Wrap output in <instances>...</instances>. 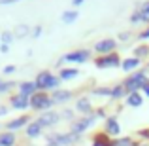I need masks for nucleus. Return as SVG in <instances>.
Instances as JSON below:
<instances>
[{"instance_id":"f257e3e1","label":"nucleus","mask_w":149,"mask_h":146,"mask_svg":"<svg viewBox=\"0 0 149 146\" xmlns=\"http://www.w3.org/2000/svg\"><path fill=\"white\" fill-rule=\"evenodd\" d=\"M58 85V78L53 76L51 72H40L36 78V87L38 89H55Z\"/></svg>"},{"instance_id":"f03ea898","label":"nucleus","mask_w":149,"mask_h":146,"mask_svg":"<svg viewBox=\"0 0 149 146\" xmlns=\"http://www.w3.org/2000/svg\"><path fill=\"white\" fill-rule=\"evenodd\" d=\"M95 121H96V116H95V114L81 118L79 121H74V123H72V133H74V135H81V133L87 131L89 127H93V125H95Z\"/></svg>"},{"instance_id":"7ed1b4c3","label":"nucleus","mask_w":149,"mask_h":146,"mask_svg":"<svg viewBox=\"0 0 149 146\" xmlns=\"http://www.w3.org/2000/svg\"><path fill=\"white\" fill-rule=\"evenodd\" d=\"M143 84H146V72H136L134 76H130L127 80V84H125V89H128L130 93H134V91H138L140 87H143Z\"/></svg>"},{"instance_id":"20e7f679","label":"nucleus","mask_w":149,"mask_h":146,"mask_svg":"<svg viewBox=\"0 0 149 146\" xmlns=\"http://www.w3.org/2000/svg\"><path fill=\"white\" fill-rule=\"evenodd\" d=\"M51 104H53V99L44 95V93H36V95H32V99H30V106L36 108V110H45Z\"/></svg>"},{"instance_id":"39448f33","label":"nucleus","mask_w":149,"mask_h":146,"mask_svg":"<svg viewBox=\"0 0 149 146\" xmlns=\"http://www.w3.org/2000/svg\"><path fill=\"white\" fill-rule=\"evenodd\" d=\"M77 139V135L74 133H61V135H55L49 139V146H64V144H72Z\"/></svg>"},{"instance_id":"423d86ee","label":"nucleus","mask_w":149,"mask_h":146,"mask_svg":"<svg viewBox=\"0 0 149 146\" xmlns=\"http://www.w3.org/2000/svg\"><path fill=\"white\" fill-rule=\"evenodd\" d=\"M89 51L87 49H79V51H72V53H66L62 57V61H68V63H85L89 61Z\"/></svg>"},{"instance_id":"0eeeda50","label":"nucleus","mask_w":149,"mask_h":146,"mask_svg":"<svg viewBox=\"0 0 149 146\" xmlns=\"http://www.w3.org/2000/svg\"><path fill=\"white\" fill-rule=\"evenodd\" d=\"M119 65V55L115 53H109V55H104L96 61V66L98 68H113V66Z\"/></svg>"},{"instance_id":"6e6552de","label":"nucleus","mask_w":149,"mask_h":146,"mask_svg":"<svg viewBox=\"0 0 149 146\" xmlns=\"http://www.w3.org/2000/svg\"><path fill=\"white\" fill-rule=\"evenodd\" d=\"M115 46H117V42H115V40H111V38H106V40L96 42L95 49L98 51V53H102V55H109V51L115 49Z\"/></svg>"},{"instance_id":"1a4fd4ad","label":"nucleus","mask_w":149,"mask_h":146,"mask_svg":"<svg viewBox=\"0 0 149 146\" xmlns=\"http://www.w3.org/2000/svg\"><path fill=\"white\" fill-rule=\"evenodd\" d=\"M58 120H61V116H58L57 112H45V114H42V116H40L38 123H40L42 127H51V125H55Z\"/></svg>"},{"instance_id":"9d476101","label":"nucleus","mask_w":149,"mask_h":146,"mask_svg":"<svg viewBox=\"0 0 149 146\" xmlns=\"http://www.w3.org/2000/svg\"><path fill=\"white\" fill-rule=\"evenodd\" d=\"M36 82H23V84H19V91H21V95L25 97H30L36 93Z\"/></svg>"},{"instance_id":"9b49d317","label":"nucleus","mask_w":149,"mask_h":146,"mask_svg":"<svg viewBox=\"0 0 149 146\" xmlns=\"http://www.w3.org/2000/svg\"><path fill=\"white\" fill-rule=\"evenodd\" d=\"M106 131L109 135H121V123L117 121V118H109L106 121Z\"/></svg>"},{"instance_id":"f8f14e48","label":"nucleus","mask_w":149,"mask_h":146,"mask_svg":"<svg viewBox=\"0 0 149 146\" xmlns=\"http://www.w3.org/2000/svg\"><path fill=\"white\" fill-rule=\"evenodd\" d=\"M30 104V99L29 97H25V95H17V97H13L11 99V106L13 108H26V106Z\"/></svg>"},{"instance_id":"ddd939ff","label":"nucleus","mask_w":149,"mask_h":146,"mask_svg":"<svg viewBox=\"0 0 149 146\" xmlns=\"http://www.w3.org/2000/svg\"><path fill=\"white\" fill-rule=\"evenodd\" d=\"M51 99H53V102H66L68 99H72V93L66 91V89H57Z\"/></svg>"},{"instance_id":"4468645a","label":"nucleus","mask_w":149,"mask_h":146,"mask_svg":"<svg viewBox=\"0 0 149 146\" xmlns=\"http://www.w3.org/2000/svg\"><path fill=\"white\" fill-rule=\"evenodd\" d=\"M138 65H140V59L138 57H128V59H125V61H123V70L132 72V70H134Z\"/></svg>"},{"instance_id":"2eb2a0df","label":"nucleus","mask_w":149,"mask_h":146,"mask_svg":"<svg viewBox=\"0 0 149 146\" xmlns=\"http://www.w3.org/2000/svg\"><path fill=\"white\" fill-rule=\"evenodd\" d=\"M142 102H143V99H142V95H140L138 91L130 93V95H128V99H127V104H128V106H142Z\"/></svg>"},{"instance_id":"dca6fc26","label":"nucleus","mask_w":149,"mask_h":146,"mask_svg":"<svg viewBox=\"0 0 149 146\" xmlns=\"http://www.w3.org/2000/svg\"><path fill=\"white\" fill-rule=\"evenodd\" d=\"M76 108L79 110V112H83V114H89L91 112V101H89V99H79V101L76 102Z\"/></svg>"},{"instance_id":"f3484780","label":"nucleus","mask_w":149,"mask_h":146,"mask_svg":"<svg viewBox=\"0 0 149 146\" xmlns=\"http://www.w3.org/2000/svg\"><path fill=\"white\" fill-rule=\"evenodd\" d=\"M76 19H77V11L76 10H68V11L62 13V23H66V25H72Z\"/></svg>"},{"instance_id":"a211bd4d","label":"nucleus","mask_w":149,"mask_h":146,"mask_svg":"<svg viewBox=\"0 0 149 146\" xmlns=\"http://www.w3.org/2000/svg\"><path fill=\"white\" fill-rule=\"evenodd\" d=\"M13 142H15L13 133H2L0 135V146H13Z\"/></svg>"},{"instance_id":"6ab92c4d","label":"nucleus","mask_w":149,"mask_h":146,"mask_svg":"<svg viewBox=\"0 0 149 146\" xmlns=\"http://www.w3.org/2000/svg\"><path fill=\"white\" fill-rule=\"evenodd\" d=\"M77 74H79L77 68H64V70H61V80H72Z\"/></svg>"},{"instance_id":"aec40b11","label":"nucleus","mask_w":149,"mask_h":146,"mask_svg":"<svg viewBox=\"0 0 149 146\" xmlns=\"http://www.w3.org/2000/svg\"><path fill=\"white\" fill-rule=\"evenodd\" d=\"M42 133V125L38 123V121H34V123H30L29 127H26V135L29 137H38Z\"/></svg>"},{"instance_id":"412c9836","label":"nucleus","mask_w":149,"mask_h":146,"mask_svg":"<svg viewBox=\"0 0 149 146\" xmlns=\"http://www.w3.org/2000/svg\"><path fill=\"white\" fill-rule=\"evenodd\" d=\"M26 121H29V118H26V116L17 118V120H13V121H10V123H8V129H19V127H23Z\"/></svg>"},{"instance_id":"4be33fe9","label":"nucleus","mask_w":149,"mask_h":146,"mask_svg":"<svg viewBox=\"0 0 149 146\" xmlns=\"http://www.w3.org/2000/svg\"><path fill=\"white\" fill-rule=\"evenodd\" d=\"M138 10H140V15H142V21L149 23V2H143L142 8H138Z\"/></svg>"},{"instance_id":"5701e85b","label":"nucleus","mask_w":149,"mask_h":146,"mask_svg":"<svg viewBox=\"0 0 149 146\" xmlns=\"http://www.w3.org/2000/svg\"><path fill=\"white\" fill-rule=\"evenodd\" d=\"M29 27H26V25H19L17 27V29H15V36H17V38H23V36H26V34H29Z\"/></svg>"},{"instance_id":"b1692460","label":"nucleus","mask_w":149,"mask_h":146,"mask_svg":"<svg viewBox=\"0 0 149 146\" xmlns=\"http://www.w3.org/2000/svg\"><path fill=\"white\" fill-rule=\"evenodd\" d=\"M123 93H125V85H117V87H113V89H111V99H119V97H123Z\"/></svg>"},{"instance_id":"393cba45","label":"nucleus","mask_w":149,"mask_h":146,"mask_svg":"<svg viewBox=\"0 0 149 146\" xmlns=\"http://www.w3.org/2000/svg\"><path fill=\"white\" fill-rule=\"evenodd\" d=\"M0 40H2L4 44L8 46V44H10L11 40H13V34H11V32H4V34H2V38H0Z\"/></svg>"},{"instance_id":"a878e982","label":"nucleus","mask_w":149,"mask_h":146,"mask_svg":"<svg viewBox=\"0 0 149 146\" xmlns=\"http://www.w3.org/2000/svg\"><path fill=\"white\" fill-rule=\"evenodd\" d=\"M95 93L96 95H111V89L109 87H98V89H95Z\"/></svg>"},{"instance_id":"bb28decb","label":"nucleus","mask_w":149,"mask_h":146,"mask_svg":"<svg viewBox=\"0 0 149 146\" xmlns=\"http://www.w3.org/2000/svg\"><path fill=\"white\" fill-rule=\"evenodd\" d=\"M130 21L134 23V25H136V23H138V21H142V15H140V10H136L134 13L130 15Z\"/></svg>"},{"instance_id":"cd10ccee","label":"nucleus","mask_w":149,"mask_h":146,"mask_svg":"<svg viewBox=\"0 0 149 146\" xmlns=\"http://www.w3.org/2000/svg\"><path fill=\"white\" fill-rule=\"evenodd\" d=\"M134 53H136V57H143V55H147V53H149V48H138V49L134 51Z\"/></svg>"},{"instance_id":"c85d7f7f","label":"nucleus","mask_w":149,"mask_h":146,"mask_svg":"<svg viewBox=\"0 0 149 146\" xmlns=\"http://www.w3.org/2000/svg\"><path fill=\"white\" fill-rule=\"evenodd\" d=\"M115 146H130V139H121V140H117Z\"/></svg>"},{"instance_id":"c756f323","label":"nucleus","mask_w":149,"mask_h":146,"mask_svg":"<svg viewBox=\"0 0 149 146\" xmlns=\"http://www.w3.org/2000/svg\"><path fill=\"white\" fill-rule=\"evenodd\" d=\"M140 40H149V27H147L146 30H143L142 34H140Z\"/></svg>"},{"instance_id":"7c9ffc66","label":"nucleus","mask_w":149,"mask_h":146,"mask_svg":"<svg viewBox=\"0 0 149 146\" xmlns=\"http://www.w3.org/2000/svg\"><path fill=\"white\" fill-rule=\"evenodd\" d=\"M10 89V84L8 82H0V91H8Z\"/></svg>"},{"instance_id":"2f4dec72","label":"nucleus","mask_w":149,"mask_h":146,"mask_svg":"<svg viewBox=\"0 0 149 146\" xmlns=\"http://www.w3.org/2000/svg\"><path fill=\"white\" fill-rule=\"evenodd\" d=\"M40 34H42V27H36V29L32 30V36H34V38H38Z\"/></svg>"},{"instance_id":"473e14b6","label":"nucleus","mask_w":149,"mask_h":146,"mask_svg":"<svg viewBox=\"0 0 149 146\" xmlns=\"http://www.w3.org/2000/svg\"><path fill=\"white\" fill-rule=\"evenodd\" d=\"M13 70H15V66H13V65H8L6 68H4V72H8V74H10V72H13Z\"/></svg>"},{"instance_id":"72a5a7b5","label":"nucleus","mask_w":149,"mask_h":146,"mask_svg":"<svg viewBox=\"0 0 149 146\" xmlns=\"http://www.w3.org/2000/svg\"><path fill=\"white\" fill-rule=\"evenodd\" d=\"M142 89H143V93H146V95L149 97V82H146V84H143V87H142Z\"/></svg>"},{"instance_id":"f704fd0d","label":"nucleus","mask_w":149,"mask_h":146,"mask_svg":"<svg viewBox=\"0 0 149 146\" xmlns=\"http://www.w3.org/2000/svg\"><path fill=\"white\" fill-rule=\"evenodd\" d=\"M13 2H19V0H0V4H13Z\"/></svg>"},{"instance_id":"c9c22d12","label":"nucleus","mask_w":149,"mask_h":146,"mask_svg":"<svg viewBox=\"0 0 149 146\" xmlns=\"http://www.w3.org/2000/svg\"><path fill=\"white\" fill-rule=\"evenodd\" d=\"M72 4H74V6H81V4H83V0H72Z\"/></svg>"},{"instance_id":"e433bc0d","label":"nucleus","mask_w":149,"mask_h":146,"mask_svg":"<svg viewBox=\"0 0 149 146\" xmlns=\"http://www.w3.org/2000/svg\"><path fill=\"white\" fill-rule=\"evenodd\" d=\"M121 40H128V32H121Z\"/></svg>"},{"instance_id":"4c0bfd02","label":"nucleus","mask_w":149,"mask_h":146,"mask_svg":"<svg viewBox=\"0 0 149 146\" xmlns=\"http://www.w3.org/2000/svg\"><path fill=\"white\" fill-rule=\"evenodd\" d=\"M0 49H2V53H8V46L6 44H2V48H0Z\"/></svg>"},{"instance_id":"58836bf2","label":"nucleus","mask_w":149,"mask_h":146,"mask_svg":"<svg viewBox=\"0 0 149 146\" xmlns=\"http://www.w3.org/2000/svg\"><path fill=\"white\" fill-rule=\"evenodd\" d=\"M6 114V106H0V116H4Z\"/></svg>"},{"instance_id":"ea45409f","label":"nucleus","mask_w":149,"mask_h":146,"mask_svg":"<svg viewBox=\"0 0 149 146\" xmlns=\"http://www.w3.org/2000/svg\"><path fill=\"white\" fill-rule=\"evenodd\" d=\"M93 146H104V144H102V142H95V144H93Z\"/></svg>"}]
</instances>
